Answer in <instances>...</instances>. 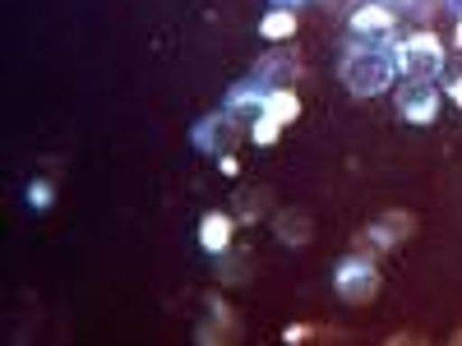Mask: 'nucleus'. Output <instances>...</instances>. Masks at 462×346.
Masks as SVG:
<instances>
[{
    "label": "nucleus",
    "instance_id": "f257e3e1",
    "mask_svg": "<svg viewBox=\"0 0 462 346\" xmlns=\"http://www.w3.org/2000/svg\"><path fill=\"white\" fill-rule=\"evenodd\" d=\"M337 74H342V84L352 97H379V93H389V84L398 79V60H393V47H383V42H356L342 51L337 60Z\"/></svg>",
    "mask_w": 462,
    "mask_h": 346
},
{
    "label": "nucleus",
    "instance_id": "f03ea898",
    "mask_svg": "<svg viewBox=\"0 0 462 346\" xmlns=\"http://www.w3.org/2000/svg\"><path fill=\"white\" fill-rule=\"evenodd\" d=\"M393 60H398V74H407V79H430L435 84V74H444V47L430 32L402 37L393 47Z\"/></svg>",
    "mask_w": 462,
    "mask_h": 346
},
{
    "label": "nucleus",
    "instance_id": "7ed1b4c3",
    "mask_svg": "<svg viewBox=\"0 0 462 346\" xmlns=\"http://www.w3.org/2000/svg\"><path fill=\"white\" fill-rule=\"evenodd\" d=\"M333 287L346 305H370L379 296V268H374V254H346L333 273Z\"/></svg>",
    "mask_w": 462,
    "mask_h": 346
},
{
    "label": "nucleus",
    "instance_id": "20e7f679",
    "mask_svg": "<svg viewBox=\"0 0 462 346\" xmlns=\"http://www.w3.org/2000/svg\"><path fill=\"white\" fill-rule=\"evenodd\" d=\"M189 143H195L199 152H217V158H222V152H231V148L241 143V115L226 111V106L213 111V115H204V121L189 130Z\"/></svg>",
    "mask_w": 462,
    "mask_h": 346
},
{
    "label": "nucleus",
    "instance_id": "39448f33",
    "mask_svg": "<svg viewBox=\"0 0 462 346\" xmlns=\"http://www.w3.org/2000/svg\"><path fill=\"white\" fill-rule=\"evenodd\" d=\"M300 74H305V60H300V51L287 47V42H273V47L254 60V79L268 84V88H291Z\"/></svg>",
    "mask_w": 462,
    "mask_h": 346
},
{
    "label": "nucleus",
    "instance_id": "423d86ee",
    "mask_svg": "<svg viewBox=\"0 0 462 346\" xmlns=\"http://www.w3.org/2000/svg\"><path fill=\"white\" fill-rule=\"evenodd\" d=\"M411 231H416V217H411V213H402V208L379 213V217L361 231V236H356V250H361V254H370L374 245H379V250H393V245H402V241L411 236Z\"/></svg>",
    "mask_w": 462,
    "mask_h": 346
},
{
    "label": "nucleus",
    "instance_id": "0eeeda50",
    "mask_svg": "<svg viewBox=\"0 0 462 346\" xmlns=\"http://www.w3.org/2000/svg\"><path fill=\"white\" fill-rule=\"evenodd\" d=\"M398 115L407 125H430L439 115V88L430 79H407L398 88Z\"/></svg>",
    "mask_w": 462,
    "mask_h": 346
},
{
    "label": "nucleus",
    "instance_id": "6e6552de",
    "mask_svg": "<svg viewBox=\"0 0 462 346\" xmlns=\"http://www.w3.org/2000/svg\"><path fill=\"white\" fill-rule=\"evenodd\" d=\"M204 305H208V314H213V323H199V328H195V341H199V346H217V341H236V332H241V319L231 314V305H226L222 296H208Z\"/></svg>",
    "mask_w": 462,
    "mask_h": 346
},
{
    "label": "nucleus",
    "instance_id": "1a4fd4ad",
    "mask_svg": "<svg viewBox=\"0 0 462 346\" xmlns=\"http://www.w3.org/2000/svg\"><path fill=\"white\" fill-rule=\"evenodd\" d=\"M352 32L361 37V42H379V37L393 32V10L379 5V0H365V5L352 10Z\"/></svg>",
    "mask_w": 462,
    "mask_h": 346
},
{
    "label": "nucleus",
    "instance_id": "9d476101",
    "mask_svg": "<svg viewBox=\"0 0 462 346\" xmlns=\"http://www.w3.org/2000/svg\"><path fill=\"white\" fill-rule=\"evenodd\" d=\"M273 231H278V241L287 250H300V245H310L315 241V217L305 213V208H282L273 217Z\"/></svg>",
    "mask_w": 462,
    "mask_h": 346
},
{
    "label": "nucleus",
    "instance_id": "9b49d317",
    "mask_svg": "<svg viewBox=\"0 0 462 346\" xmlns=\"http://www.w3.org/2000/svg\"><path fill=\"white\" fill-rule=\"evenodd\" d=\"M231 231H236V217H231V213H208L199 222V245L208 254H226L231 250Z\"/></svg>",
    "mask_w": 462,
    "mask_h": 346
},
{
    "label": "nucleus",
    "instance_id": "f8f14e48",
    "mask_svg": "<svg viewBox=\"0 0 462 346\" xmlns=\"http://www.w3.org/2000/svg\"><path fill=\"white\" fill-rule=\"evenodd\" d=\"M263 102H268V84H259L254 74H250L245 84H231V88H226V111H241V115L254 111V115H259Z\"/></svg>",
    "mask_w": 462,
    "mask_h": 346
},
{
    "label": "nucleus",
    "instance_id": "ddd939ff",
    "mask_svg": "<svg viewBox=\"0 0 462 346\" xmlns=\"http://www.w3.org/2000/svg\"><path fill=\"white\" fill-rule=\"evenodd\" d=\"M268 189H259V185H250V189H236V199H231V217H236L241 226H250V222H259L263 213H268Z\"/></svg>",
    "mask_w": 462,
    "mask_h": 346
},
{
    "label": "nucleus",
    "instance_id": "4468645a",
    "mask_svg": "<svg viewBox=\"0 0 462 346\" xmlns=\"http://www.w3.org/2000/svg\"><path fill=\"white\" fill-rule=\"evenodd\" d=\"M259 37H268V42H287V37H296V10H268L259 19Z\"/></svg>",
    "mask_w": 462,
    "mask_h": 346
},
{
    "label": "nucleus",
    "instance_id": "2eb2a0df",
    "mask_svg": "<svg viewBox=\"0 0 462 346\" xmlns=\"http://www.w3.org/2000/svg\"><path fill=\"white\" fill-rule=\"evenodd\" d=\"M263 111H268V115H278L282 125H291V121H300V97H296L291 88H268Z\"/></svg>",
    "mask_w": 462,
    "mask_h": 346
},
{
    "label": "nucleus",
    "instance_id": "dca6fc26",
    "mask_svg": "<svg viewBox=\"0 0 462 346\" xmlns=\"http://www.w3.org/2000/svg\"><path fill=\"white\" fill-rule=\"evenodd\" d=\"M217 278L222 282H250V259L245 254H222L217 259Z\"/></svg>",
    "mask_w": 462,
    "mask_h": 346
},
{
    "label": "nucleus",
    "instance_id": "f3484780",
    "mask_svg": "<svg viewBox=\"0 0 462 346\" xmlns=\"http://www.w3.org/2000/svg\"><path fill=\"white\" fill-rule=\"evenodd\" d=\"M282 130H287V125L278 121V115H268V111H259V121H254V130H250V139L268 148V143H278V134H282Z\"/></svg>",
    "mask_w": 462,
    "mask_h": 346
},
{
    "label": "nucleus",
    "instance_id": "a211bd4d",
    "mask_svg": "<svg viewBox=\"0 0 462 346\" xmlns=\"http://www.w3.org/2000/svg\"><path fill=\"white\" fill-rule=\"evenodd\" d=\"M28 204H32L37 213L51 208V204H56V185H51V180H32V185H28Z\"/></svg>",
    "mask_w": 462,
    "mask_h": 346
},
{
    "label": "nucleus",
    "instance_id": "6ab92c4d",
    "mask_svg": "<svg viewBox=\"0 0 462 346\" xmlns=\"http://www.w3.org/2000/svg\"><path fill=\"white\" fill-rule=\"evenodd\" d=\"M310 337H315V328H310V323H291V328L282 332V341H287V346H300V341H310Z\"/></svg>",
    "mask_w": 462,
    "mask_h": 346
},
{
    "label": "nucleus",
    "instance_id": "aec40b11",
    "mask_svg": "<svg viewBox=\"0 0 462 346\" xmlns=\"http://www.w3.org/2000/svg\"><path fill=\"white\" fill-rule=\"evenodd\" d=\"M448 97L462 106V69H453V74H448Z\"/></svg>",
    "mask_w": 462,
    "mask_h": 346
},
{
    "label": "nucleus",
    "instance_id": "412c9836",
    "mask_svg": "<svg viewBox=\"0 0 462 346\" xmlns=\"http://www.w3.org/2000/svg\"><path fill=\"white\" fill-rule=\"evenodd\" d=\"M217 167H222V176H236V171H241V162L231 158V152H222V158H217Z\"/></svg>",
    "mask_w": 462,
    "mask_h": 346
},
{
    "label": "nucleus",
    "instance_id": "4be33fe9",
    "mask_svg": "<svg viewBox=\"0 0 462 346\" xmlns=\"http://www.w3.org/2000/svg\"><path fill=\"white\" fill-rule=\"evenodd\" d=\"M300 0H273V10H296Z\"/></svg>",
    "mask_w": 462,
    "mask_h": 346
},
{
    "label": "nucleus",
    "instance_id": "5701e85b",
    "mask_svg": "<svg viewBox=\"0 0 462 346\" xmlns=\"http://www.w3.org/2000/svg\"><path fill=\"white\" fill-rule=\"evenodd\" d=\"M448 5H453V14H462V0H448Z\"/></svg>",
    "mask_w": 462,
    "mask_h": 346
},
{
    "label": "nucleus",
    "instance_id": "b1692460",
    "mask_svg": "<svg viewBox=\"0 0 462 346\" xmlns=\"http://www.w3.org/2000/svg\"><path fill=\"white\" fill-rule=\"evenodd\" d=\"M457 47H462V14H457Z\"/></svg>",
    "mask_w": 462,
    "mask_h": 346
},
{
    "label": "nucleus",
    "instance_id": "393cba45",
    "mask_svg": "<svg viewBox=\"0 0 462 346\" xmlns=\"http://www.w3.org/2000/svg\"><path fill=\"white\" fill-rule=\"evenodd\" d=\"M453 346H462V328H457V332H453Z\"/></svg>",
    "mask_w": 462,
    "mask_h": 346
}]
</instances>
